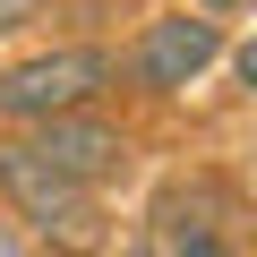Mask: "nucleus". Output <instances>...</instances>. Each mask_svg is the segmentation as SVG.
I'll use <instances>...</instances> for the list:
<instances>
[{
	"label": "nucleus",
	"instance_id": "1",
	"mask_svg": "<svg viewBox=\"0 0 257 257\" xmlns=\"http://www.w3.org/2000/svg\"><path fill=\"white\" fill-rule=\"evenodd\" d=\"M111 86H120V60L103 43H52L35 60L0 69V120L35 128V120H60V111H94Z\"/></svg>",
	"mask_w": 257,
	"mask_h": 257
},
{
	"label": "nucleus",
	"instance_id": "2",
	"mask_svg": "<svg viewBox=\"0 0 257 257\" xmlns=\"http://www.w3.org/2000/svg\"><path fill=\"white\" fill-rule=\"evenodd\" d=\"M0 197H9L43 240H60V248H103V189H77V180L43 172L18 138L0 146Z\"/></svg>",
	"mask_w": 257,
	"mask_h": 257
},
{
	"label": "nucleus",
	"instance_id": "3",
	"mask_svg": "<svg viewBox=\"0 0 257 257\" xmlns=\"http://www.w3.org/2000/svg\"><path fill=\"white\" fill-rule=\"evenodd\" d=\"M214 60H223V18L172 9V18H146V26H138V43L120 52V77L138 86V94H180V86H197Z\"/></svg>",
	"mask_w": 257,
	"mask_h": 257
},
{
	"label": "nucleus",
	"instance_id": "4",
	"mask_svg": "<svg viewBox=\"0 0 257 257\" xmlns=\"http://www.w3.org/2000/svg\"><path fill=\"white\" fill-rule=\"evenodd\" d=\"M231 189L214 172L197 180H172L155 206H146V257H231Z\"/></svg>",
	"mask_w": 257,
	"mask_h": 257
},
{
	"label": "nucleus",
	"instance_id": "5",
	"mask_svg": "<svg viewBox=\"0 0 257 257\" xmlns=\"http://www.w3.org/2000/svg\"><path fill=\"white\" fill-rule=\"evenodd\" d=\"M18 146H26L43 172L77 180V189H103V180H120V163H128V138H120L103 111H60V120H35Z\"/></svg>",
	"mask_w": 257,
	"mask_h": 257
},
{
	"label": "nucleus",
	"instance_id": "6",
	"mask_svg": "<svg viewBox=\"0 0 257 257\" xmlns=\"http://www.w3.org/2000/svg\"><path fill=\"white\" fill-rule=\"evenodd\" d=\"M43 9H52V0H0V35H18V26H35Z\"/></svg>",
	"mask_w": 257,
	"mask_h": 257
},
{
	"label": "nucleus",
	"instance_id": "7",
	"mask_svg": "<svg viewBox=\"0 0 257 257\" xmlns=\"http://www.w3.org/2000/svg\"><path fill=\"white\" fill-rule=\"evenodd\" d=\"M197 9H206V18H240L248 0H197Z\"/></svg>",
	"mask_w": 257,
	"mask_h": 257
}]
</instances>
